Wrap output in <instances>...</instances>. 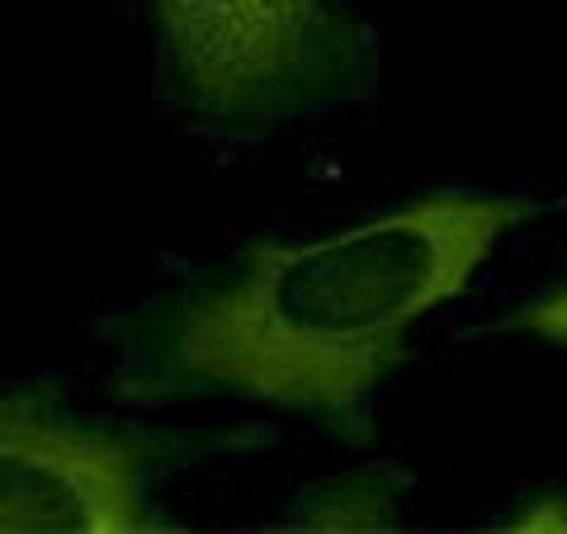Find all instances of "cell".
I'll return each mask as SVG.
<instances>
[{"label":"cell","instance_id":"6da1fadb","mask_svg":"<svg viewBox=\"0 0 567 534\" xmlns=\"http://www.w3.org/2000/svg\"><path fill=\"white\" fill-rule=\"evenodd\" d=\"M539 208L520 189L450 185L327 237H256L110 317V398L137 412L246 402L369 450L379 388L412 360L416 322L468 294Z\"/></svg>","mask_w":567,"mask_h":534},{"label":"cell","instance_id":"3957f363","mask_svg":"<svg viewBox=\"0 0 567 534\" xmlns=\"http://www.w3.org/2000/svg\"><path fill=\"white\" fill-rule=\"evenodd\" d=\"M199 444L81 417L52 383L0 393V534L185 530L156 502V483Z\"/></svg>","mask_w":567,"mask_h":534},{"label":"cell","instance_id":"277c9868","mask_svg":"<svg viewBox=\"0 0 567 534\" xmlns=\"http://www.w3.org/2000/svg\"><path fill=\"white\" fill-rule=\"evenodd\" d=\"M406 496H412V469L393 459H364L346 473H331L293 496L279 515L284 530H398Z\"/></svg>","mask_w":567,"mask_h":534},{"label":"cell","instance_id":"5b68a950","mask_svg":"<svg viewBox=\"0 0 567 534\" xmlns=\"http://www.w3.org/2000/svg\"><path fill=\"white\" fill-rule=\"evenodd\" d=\"M496 331H516V336H529L539 346H554V350H567V275L554 284V289L535 294L529 302H520L516 312H506Z\"/></svg>","mask_w":567,"mask_h":534},{"label":"cell","instance_id":"8992f818","mask_svg":"<svg viewBox=\"0 0 567 534\" xmlns=\"http://www.w3.org/2000/svg\"><path fill=\"white\" fill-rule=\"evenodd\" d=\"M506 530H567V492L539 496L535 506H525V511L511 515Z\"/></svg>","mask_w":567,"mask_h":534},{"label":"cell","instance_id":"7a4b0ae2","mask_svg":"<svg viewBox=\"0 0 567 534\" xmlns=\"http://www.w3.org/2000/svg\"><path fill=\"white\" fill-rule=\"evenodd\" d=\"M162 95L194 129L260 142L364 104L379 39L354 0H147Z\"/></svg>","mask_w":567,"mask_h":534}]
</instances>
